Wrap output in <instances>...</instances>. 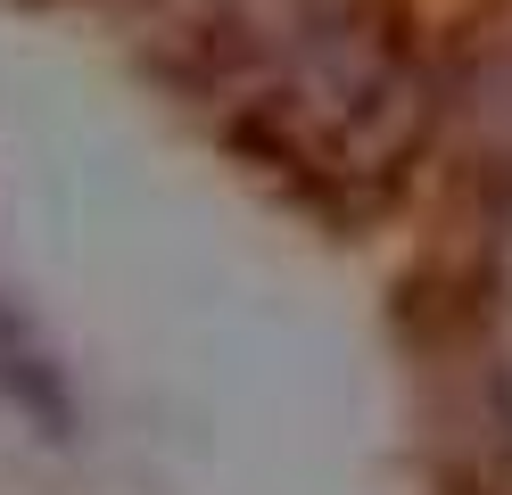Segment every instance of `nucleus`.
Returning <instances> with one entry per match:
<instances>
[]
</instances>
